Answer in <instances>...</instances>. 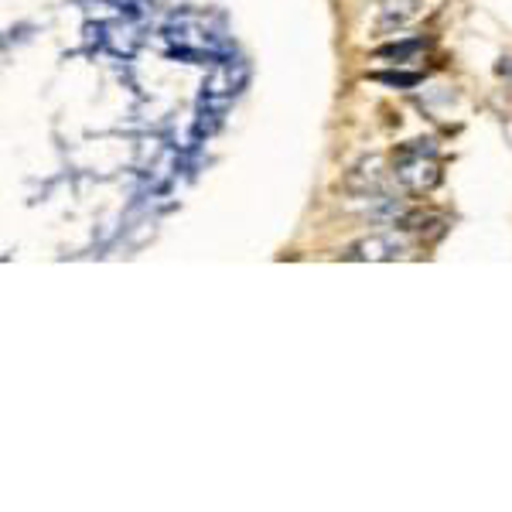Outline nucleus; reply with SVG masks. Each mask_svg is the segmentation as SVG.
<instances>
[{
	"label": "nucleus",
	"mask_w": 512,
	"mask_h": 512,
	"mask_svg": "<svg viewBox=\"0 0 512 512\" xmlns=\"http://www.w3.org/2000/svg\"><path fill=\"white\" fill-rule=\"evenodd\" d=\"M243 82H246V65H236V72H233V65H219V69L205 79L202 89H205V96H209V99H216V96L233 99Z\"/></svg>",
	"instance_id": "4"
},
{
	"label": "nucleus",
	"mask_w": 512,
	"mask_h": 512,
	"mask_svg": "<svg viewBox=\"0 0 512 512\" xmlns=\"http://www.w3.org/2000/svg\"><path fill=\"white\" fill-rule=\"evenodd\" d=\"M386 181V171H383V158H366L362 164H355L349 171V178H345V188H349L352 195H373L383 188Z\"/></svg>",
	"instance_id": "3"
},
{
	"label": "nucleus",
	"mask_w": 512,
	"mask_h": 512,
	"mask_svg": "<svg viewBox=\"0 0 512 512\" xmlns=\"http://www.w3.org/2000/svg\"><path fill=\"white\" fill-rule=\"evenodd\" d=\"M396 168V181H400L407 192H434L441 185V168H437L434 158H410V161H393Z\"/></svg>",
	"instance_id": "1"
},
{
	"label": "nucleus",
	"mask_w": 512,
	"mask_h": 512,
	"mask_svg": "<svg viewBox=\"0 0 512 512\" xmlns=\"http://www.w3.org/2000/svg\"><path fill=\"white\" fill-rule=\"evenodd\" d=\"M403 253V243L393 236H366L352 243L342 256L345 260H396Z\"/></svg>",
	"instance_id": "2"
},
{
	"label": "nucleus",
	"mask_w": 512,
	"mask_h": 512,
	"mask_svg": "<svg viewBox=\"0 0 512 512\" xmlns=\"http://www.w3.org/2000/svg\"><path fill=\"white\" fill-rule=\"evenodd\" d=\"M417 14H420V0H383V4H379V28L383 31L403 28V24H410Z\"/></svg>",
	"instance_id": "5"
},
{
	"label": "nucleus",
	"mask_w": 512,
	"mask_h": 512,
	"mask_svg": "<svg viewBox=\"0 0 512 512\" xmlns=\"http://www.w3.org/2000/svg\"><path fill=\"white\" fill-rule=\"evenodd\" d=\"M373 79L383 82V86H396V89H414V86L424 82L420 72H376Z\"/></svg>",
	"instance_id": "8"
},
{
	"label": "nucleus",
	"mask_w": 512,
	"mask_h": 512,
	"mask_svg": "<svg viewBox=\"0 0 512 512\" xmlns=\"http://www.w3.org/2000/svg\"><path fill=\"white\" fill-rule=\"evenodd\" d=\"M437 154V140L434 137H420V140H407L400 151L393 154V161H410V158H434Z\"/></svg>",
	"instance_id": "6"
},
{
	"label": "nucleus",
	"mask_w": 512,
	"mask_h": 512,
	"mask_svg": "<svg viewBox=\"0 0 512 512\" xmlns=\"http://www.w3.org/2000/svg\"><path fill=\"white\" fill-rule=\"evenodd\" d=\"M417 52H424V38H407V41H396V45H383L379 48V59H414Z\"/></svg>",
	"instance_id": "7"
}]
</instances>
